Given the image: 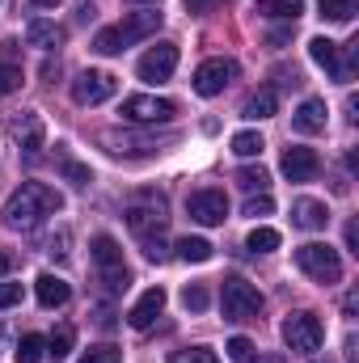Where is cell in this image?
Instances as JSON below:
<instances>
[{
	"mask_svg": "<svg viewBox=\"0 0 359 363\" xmlns=\"http://www.w3.org/2000/svg\"><path fill=\"white\" fill-rule=\"evenodd\" d=\"M228 359L233 363H258V347L250 342V338H228Z\"/></svg>",
	"mask_w": 359,
	"mask_h": 363,
	"instance_id": "cell-31",
	"label": "cell"
},
{
	"mask_svg": "<svg viewBox=\"0 0 359 363\" xmlns=\"http://www.w3.org/2000/svg\"><path fill=\"white\" fill-rule=\"evenodd\" d=\"M38 9H55V4H64V0H34Z\"/></svg>",
	"mask_w": 359,
	"mask_h": 363,
	"instance_id": "cell-45",
	"label": "cell"
},
{
	"mask_svg": "<svg viewBox=\"0 0 359 363\" xmlns=\"http://www.w3.org/2000/svg\"><path fill=\"white\" fill-rule=\"evenodd\" d=\"M279 169H283L287 182H313L317 169H321V157H317L313 148H287L283 161H279Z\"/></svg>",
	"mask_w": 359,
	"mask_h": 363,
	"instance_id": "cell-14",
	"label": "cell"
},
{
	"mask_svg": "<svg viewBox=\"0 0 359 363\" xmlns=\"http://www.w3.org/2000/svg\"><path fill=\"white\" fill-rule=\"evenodd\" d=\"M275 106H279V97H275V89H258V93H250V97H245L241 114L258 123V118H270V114H275Z\"/></svg>",
	"mask_w": 359,
	"mask_h": 363,
	"instance_id": "cell-22",
	"label": "cell"
},
{
	"mask_svg": "<svg viewBox=\"0 0 359 363\" xmlns=\"http://www.w3.org/2000/svg\"><path fill=\"white\" fill-rule=\"evenodd\" d=\"M93 262H97V271H101V279H106L110 291H123V287L131 283V274L123 267V250H118L114 237H106V233L93 237Z\"/></svg>",
	"mask_w": 359,
	"mask_h": 363,
	"instance_id": "cell-7",
	"label": "cell"
},
{
	"mask_svg": "<svg viewBox=\"0 0 359 363\" xmlns=\"http://www.w3.org/2000/svg\"><path fill=\"white\" fill-rule=\"evenodd\" d=\"M287 38H292L287 30H275V34H270V47H287Z\"/></svg>",
	"mask_w": 359,
	"mask_h": 363,
	"instance_id": "cell-42",
	"label": "cell"
},
{
	"mask_svg": "<svg viewBox=\"0 0 359 363\" xmlns=\"http://www.w3.org/2000/svg\"><path fill=\"white\" fill-rule=\"evenodd\" d=\"M237 186H245L250 194H254V190L263 194V190H267V186H270V174H267V169H263V165H245V169L237 174Z\"/></svg>",
	"mask_w": 359,
	"mask_h": 363,
	"instance_id": "cell-29",
	"label": "cell"
},
{
	"mask_svg": "<svg viewBox=\"0 0 359 363\" xmlns=\"http://www.w3.org/2000/svg\"><path fill=\"white\" fill-rule=\"evenodd\" d=\"M13 89H21V64L0 60V97H9Z\"/></svg>",
	"mask_w": 359,
	"mask_h": 363,
	"instance_id": "cell-32",
	"label": "cell"
},
{
	"mask_svg": "<svg viewBox=\"0 0 359 363\" xmlns=\"http://www.w3.org/2000/svg\"><path fill=\"white\" fill-rule=\"evenodd\" d=\"M245 250H250V254H270V250H279V233H275V228H254L250 241H245Z\"/></svg>",
	"mask_w": 359,
	"mask_h": 363,
	"instance_id": "cell-30",
	"label": "cell"
},
{
	"mask_svg": "<svg viewBox=\"0 0 359 363\" xmlns=\"http://www.w3.org/2000/svg\"><path fill=\"white\" fill-rule=\"evenodd\" d=\"M292 127H296L300 135H317V131H326V101H321V97H304L300 110L292 114Z\"/></svg>",
	"mask_w": 359,
	"mask_h": 363,
	"instance_id": "cell-17",
	"label": "cell"
},
{
	"mask_svg": "<svg viewBox=\"0 0 359 363\" xmlns=\"http://www.w3.org/2000/svg\"><path fill=\"white\" fill-rule=\"evenodd\" d=\"M127 4H153V9H157V4H161V0H127Z\"/></svg>",
	"mask_w": 359,
	"mask_h": 363,
	"instance_id": "cell-46",
	"label": "cell"
},
{
	"mask_svg": "<svg viewBox=\"0 0 359 363\" xmlns=\"http://www.w3.org/2000/svg\"><path fill=\"white\" fill-rule=\"evenodd\" d=\"M174 68H178V47H174V43H157V47H148V51L140 55V64H136L140 81H170Z\"/></svg>",
	"mask_w": 359,
	"mask_h": 363,
	"instance_id": "cell-12",
	"label": "cell"
},
{
	"mask_svg": "<svg viewBox=\"0 0 359 363\" xmlns=\"http://www.w3.org/2000/svg\"><path fill=\"white\" fill-rule=\"evenodd\" d=\"M326 363H330V359H326Z\"/></svg>",
	"mask_w": 359,
	"mask_h": 363,
	"instance_id": "cell-47",
	"label": "cell"
},
{
	"mask_svg": "<svg viewBox=\"0 0 359 363\" xmlns=\"http://www.w3.org/2000/svg\"><path fill=\"white\" fill-rule=\"evenodd\" d=\"M60 207H64V194H60L55 186H47V182H26L21 190L9 194V203H4V224L30 233L43 216H55Z\"/></svg>",
	"mask_w": 359,
	"mask_h": 363,
	"instance_id": "cell-1",
	"label": "cell"
},
{
	"mask_svg": "<svg viewBox=\"0 0 359 363\" xmlns=\"http://www.w3.org/2000/svg\"><path fill=\"white\" fill-rule=\"evenodd\" d=\"M81 363H123V355H118L114 347H89V351L81 355Z\"/></svg>",
	"mask_w": 359,
	"mask_h": 363,
	"instance_id": "cell-36",
	"label": "cell"
},
{
	"mask_svg": "<svg viewBox=\"0 0 359 363\" xmlns=\"http://www.w3.org/2000/svg\"><path fill=\"white\" fill-rule=\"evenodd\" d=\"M233 81H237V64H233V60H224V55L203 60V64L194 68V93H199V97H216V93L228 89Z\"/></svg>",
	"mask_w": 359,
	"mask_h": 363,
	"instance_id": "cell-8",
	"label": "cell"
},
{
	"mask_svg": "<svg viewBox=\"0 0 359 363\" xmlns=\"http://www.w3.org/2000/svg\"><path fill=\"white\" fill-rule=\"evenodd\" d=\"M170 363H220V359H216V351H207V347H190V351H178Z\"/></svg>",
	"mask_w": 359,
	"mask_h": 363,
	"instance_id": "cell-35",
	"label": "cell"
},
{
	"mask_svg": "<svg viewBox=\"0 0 359 363\" xmlns=\"http://www.w3.org/2000/svg\"><path fill=\"white\" fill-rule=\"evenodd\" d=\"M157 26H161V13H157V9H148V13H131V17H123L118 26L97 30L93 51H97V55H118L123 47H131V43H140V38L157 34Z\"/></svg>",
	"mask_w": 359,
	"mask_h": 363,
	"instance_id": "cell-2",
	"label": "cell"
},
{
	"mask_svg": "<svg viewBox=\"0 0 359 363\" xmlns=\"http://www.w3.org/2000/svg\"><path fill=\"white\" fill-rule=\"evenodd\" d=\"M254 13L258 17H270V21H296L304 13V0H258Z\"/></svg>",
	"mask_w": 359,
	"mask_h": 363,
	"instance_id": "cell-21",
	"label": "cell"
},
{
	"mask_svg": "<svg viewBox=\"0 0 359 363\" xmlns=\"http://www.w3.org/2000/svg\"><path fill=\"white\" fill-rule=\"evenodd\" d=\"M161 308H165V291H161V287H148V291L131 304V313H127L131 330H153V321L161 317Z\"/></svg>",
	"mask_w": 359,
	"mask_h": 363,
	"instance_id": "cell-16",
	"label": "cell"
},
{
	"mask_svg": "<svg viewBox=\"0 0 359 363\" xmlns=\"http://www.w3.org/2000/svg\"><path fill=\"white\" fill-rule=\"evenodd\" d=\"M21 304V283H0V308Z\"/></svg>",
	"mask_w": 359,
	"mask_h": 363,
	"instance_id": "cell-39",
	"label": "cell"
},
{
	"mask_svg": "<svg viewBox=\"0 0 359 363\" xmlns=\"http://www.w3.org/2000/svg\"><path fill=\"white\" fill-rule=\"evenodd\" d=\"M263 148H267V140L258 131H237L233 135V152L237 157H263Z\"/></svg>",
	"mask_w": 359,
	"mask_h": 363,
	"instance_id": "cell-28",
	"label": "cell"
},
{
	"mask_svg": "<svg viewBox=\"0 0 359 363\" xmlns=\"http://www.w3.org/2000/svg\"><path fill=\"white\" fill-rule=\"evenodd\" d=\"M118 81L110 72H97V68H85L77 81H72V101L77 106H101L106 97H114Z\"/></svg>",
	"mask_w": 359,
	"mask_h": 363,
	"instance_id": "cell-11",
	"label": "cell"
},
{
	"mask_svg": "<svg viewBox=\"0 0 359 363\" xmlns=\"http://www.w3.org/2000/svg\"><path fill=\"white\" fill-rule=\"evenodd\" d=\"M292 224L304 228V233H317V228L330 224V211H326V203H317V199H296V203H292Z\"/></svg>",
	"mask_w": 359,
	"mask_h": 363,
	"instance_id": "cell-18",
	"label": "cell"
},
{
	"mask_svg": "<svg viewBox=\"0 0 359 363\" xmlns=\"http://www.w3.org/2000/svg\"><path fill=\"white\" fill-rule=\"evenodd\" d=\"M43 359H47V338L26 334V338L17 342V363H43Z\"/></svg>",
	"mask_w": 359,
	"mask_h": 363,
	"instance_id": "cell-26",
	"label": "cell"
},
{
	"mask_svg": "<svg viewBox=\"0 0 359 363\" xmlns=\"http://www.w3.org/2000/svg\"><path fill=\"white\" fill-rule=\"evenodd\" d=\"M43 77H47V81H55V77H60V64H51V60H47V64H43Z\"/></svg>",
	"mask_w": 359,
	"mask_h": 363,
	"instance_id": "cell-43",
	"label": "cell"
},
{
	"mask_svg": "<svg viewBox=\"0 0 359 363\" xmlns=\"http://www.w3.org/2000/svg\"><path fill=\"white\" fill-rule=\"evenodd\" d=\"M347 250H351V254H359V233H355V224H347Z\"/></svg>",
	"mask_w": 359,
	"mask_h": 363,
	"instance_id": "cell-41",
	"label": "cell"
},
{
	"mask_svg": "<svg viewBox=\"0 0 359 363\" xmlns=\"http://www.w3.org/2000/svg\"><path fill=\"white\" fill-rule=\"evenodd\" d=\"M309 55H313V64H321L326 72H334V81H343V85L355 77V51L347 47V60H343L334 38H313L309 43Z\"/></svg>",
	"mask_w": 359,
	"mask_h": 363,
	"instance_id": "cell-9",
	"label": "cell"
},
{
	"mask_svg": "<svg viewBox=\"0 0 359 363\" xmlns=\"http://www.w3.org/2000/svg\"><path fill=\"white\" fill-rule=\"evenodd\" d=\"M283 342H287V351H296V355L321 351V342H326L321 317H317V313H292V317L283 321Z\"/></svg>",
	"mask_w": 359,
	"mask_h": 363,
	"instance_id": "cell-5",
	"label": "cell"
},
{
	"mask_svg": "<svg viewBox=\"0 0 359 363\" xmlns=\"http://www.w3.org/2000/svg\"><path fill=\"white\" fill-rule=\"evenodd\" d=\"M186 4V13H211L216 4H224V0H182Z\"/></svg>",
	"mask_w": 359,
	"mask_h": 363,
	"instance_id": "cell-40",
	"label": "cell"
},
{
	"mask_svg": "<svg viewBox=\"0 0 359 363\" xmlns=\"http://www.w3.org/2000/svg\"><path fill=\"white\" fill-rule=\"evenodd\" d=\"M317 9H321V17H330V21H351L359 13V0H317Z\"/></svg>",
	"mask_w": 359,
	"mask_h": 363,
	"instance_id": "cell-27",
	"label": "cell"
},
{
	"mask_svg": "<svg viewBox=\"0 0 359 363\" xmlns=\"http://www.w3.org/2000/svg\"><path fill=\"white\" fill-rule=\"evenodd\" d=\"M60 169H64V178L77 182V186H89V178H93L85 165H77V161H68V157H64V165H60Z\"/></svg>",
	"mask_w": 359,
	"mask_h": 363,
	"instance_id": "cell-37",
	"label": "cell"
},
{
	"mask_svg": "<svg viewBox=\"0 0 359 363\" xmlns=\"http://www.w3.org/2000/svg\"><path fill=\"white\" fill-rule=\"evenodd\" d=\"M118 114H123L127 123H170V118L178 114V106H174L170 97H153V93H131V97H123Z\"/></svg>",
	"mask_w": 359,
	"mask_h": 363,
	"instance_id": "cell-6",
	"label": "cell"
},
{
	"mask_svg": "<svg viewBox=\"0 0 359 363\" xmlns=\"http://www.w3.org/2000/svg\"><path fill=\"white\" fill-rule=\"evenodd\" d=\"M165 224H170V216H165V203H161V199H157L153 207H144V203H131V207H127V228H131L140 241H144V237H153V233L161 237V233H165Z\"/></svg>",
	"mask_w": 359,
	"mask_h": 363,
	"instance_id": "cell-13",
	"label": "cell"
},
{
	"mask_svg": "<svg viewBox=\"0 0 359 363\" xmlns=\"http://www.w3.org/2000/svg\"><path fill=\"white\" fill-rule=\"evenodd\" d=\"M270 211H275V199H270L267 190H263V194H250V199H245V216L263 220V216H270Z\"/></svg>",
	"mask_w": 359,
	"mask_h": 363,
	"instance_id": "cell-34",
	"label": "cell"
},
{
	"mask_svg": "<svg viewBox=\"0 0 359 363\" xmlns=\"http://www.w3.org/2000/svg\"><path fill=\"white\" fill-rule=\"evenodd\" d=\"M296 267L309 274L313 283H338V279H343V258H338V250H330V245H321V241L300 245V250H296Z\"/></svg>",
	"mask_w": 359,
	"mask_h": 363,
	"instance_id": "cell-4",
	"label": "cell"
},
{
	"mask_svg": "<svg viewBox=\"0 0 359 363\" xmlns=\"http://www.w3.org/2000/svg\"><path fill=\"white\" fill-rule=\"evenodd\" d=\"M144 258L148 262H165L170 254H165V241L161 237H144Z\"/></svg>",
	"mask_w": 359,
	"mask_h": 363,
	"instance_id": "cell-38",
	"label": "cell"
},
{
	"mask_svg": "<svg viewBox=\"0 0 359 363\" xmlns=\"http://www.w3.org/2000/svg\"><path fill=\"white\" fill-rule=\"evenodd\" d=\"M174 250H178L182 262H207L211 258V241H203V237H182Z\"/></svg>",
	"mask_w": 359,
	"mask_h": 363,
	"instance_id": "cell-25",
	"label": "cell"
},
{
	"mask_svg": "<svg viewBox=\"0 0 359 363\" xmlns=\"http://www.w3.org/2000/svg\"><path fill=\"white\" fill-rule=\"evenodd\" d=\"M34 291H38V304H43V308H60V304H68V296H72V287H68L60 274H38Z\"/></svg>",
	"mask_w": 359,
	"mask_h": 363,
	"instance_id": "cell-20",
	"label": "cell"
},
{
	"mask_svg": "<svg viewBox=\"0 0 359 363\" xmlns=\"http://www.w3.org/2000/svg\"><path fill=\"white\" fill-rule=\"evenodd\" d=\"M9 135L21 144V152H26V157H34V152L43 148V118H38L34 110H26L21 118H13V123H9Z\"/></svg>",
	"mask_w": 359,
	"mask_h": 363,
	"instance_id": "cell-15",
	"label": "cell"
},
{
	"mask_svg": "<svg viewBox=\"0 0 359 363\" xmlns=\"http://www.w3.org/2000/svg\"><path fill=\"white\" fill-rule=\"evenodd\" d=\"M186 211H190V220L194 224H224V216H228V199H224V190H216V186H207V190H194L190 199H186Z\"/></svg>",
	"mask_w": 359,
	"mask_h": 363,
	"instance_id": "cell-10",
	"label": "cell"
},
{
	"mask_svg": "<svg viewBox=\"0 0 359 363\" xmlns=\"http://www.w3.org/2000/svg\"><path fill=\"white\" fill-rule=\"evenodd\" d=\"M182 304H186L190 313H203V308H207V287H203V283H186V287H182Z\"/></svg>",
	"mask_w": 359,
	"mask_h": 363,
	"instance_id": "cell-33",
	"label": "cell"
},
{
	"mask_svg": "<svg viewBox=\"0 0 359 363\" xmlns=\"http://www.w3.org/2000/svg\"><path fill=\"white\" fill-rule=\"evenodd\" d=\"M106 144H110V152H123V157H153V152H157V140H131V135H110Z\"/></svg>",
	"mask_w": 359,
	"mask_h": 363,
	"instance_id": "cell-23",
	"label": "cell"
},
{
	"mask_svg": "<svg viewBox=\"0 0 359 363\" xmlns=\"http://www.w3.org/2000/svg\"><path fill=\"white\" fill-rule=\"evenodd\" d=\"M72 342H77V330L72 325H55V334L47 338V355L51 359H68L72 355Z\"/></svg>",
	"mask_w": 359,
	"mask_h": 363,
	"instance_id": "cell-24",
	"label": "cell"
},
{
	"mask_svg": "<svg viewBox=\"0 0 359 363\" xmlns=\"http://www.w3.org/2000/svg\"><path fill=\"white\" fill-rule=\"evenodd\" d=\"M263 291L254 287V283H245V279H224V287H220V308H224V317L228 321H258V313H263Z\"/></svg>",
	"mask_w": 359,
	"mask_h": 363,
	"instance_id": "cell-3",
	"label": "cell"
},
{
	"mask_svg": "<svg viewBox=\"0 0 359 363\" xmlns=\"http://www.w3.org/2000/svg\"><path fill=\"white\" fill-rule=\"evenodd\" d=\"M64 38H68V34H64V26H55V21L34 17V21L26 26V43H30V47H43V51H55Z\"/></svg>",
	"mask_w": 359,
	"mask_h": 363,
	"instance_id": "cell-19",
	"label": "cell"
},
{
	"mask_svg": "<svg viewBox=\"0 0 359 363\" xmlns=\"http://www.w3.org/2000/svg\"><path fill=\"white\" fill-rule=\"evenodd\" d=\"M13 271V254H4V250H0V274H9Z\"/></svg>",
	"mask_w": 359,
	"mask_h": 363,
	"instance_id": "cell-44",
	"label": "cell"
}]
</instances>
